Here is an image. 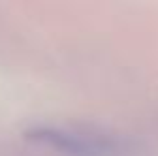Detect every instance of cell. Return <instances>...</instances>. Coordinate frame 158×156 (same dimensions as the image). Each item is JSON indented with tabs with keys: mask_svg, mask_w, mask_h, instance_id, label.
<instances>
[{
	"mask_svg": "<svg viewBox=\"0 0 158 156\" xmlns=\"http://www.w3.org/2000/svg\"><path fill=\"white\" fill-rule=\"evenodd\" d=\"M26 139L62 156H120L122 150V143L109 135L83 133L62 126H34L26 130Z\"/></svg>",
	"mask_w": 158,
	"mask_h": 156,
	"instance_id": "obj_1",
	"label": "cell"
}]
</instances>
